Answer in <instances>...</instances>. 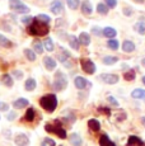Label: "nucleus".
I'll list each match as a JSON object with an SVG mask.
<instances>
[{
    "instance_id": "nucleus-1",
    "label": "nucleus",
    "mask_w": 145,
    "mask_h": 146,
    "mask_svg": "<svg viewBox=\"0 0 145 146\" xmlns=\"http://www.w3.org/2000/svg\"><path fill=\"white\" fill-rule=\"evenodd\" d=\"M49 32H50L49 24L42 23V22L37 21L36 18L29 26H27V33L31 36H40V37H42V36H46Z\"/></svg>"
},
{
    "instance_id": "nucleus-2",
    "label": "nucleus",
    "mask_w": 145,
    "mask_h": 146,
    "mask_svg": "<svg viewBox=\"0 0 145 146\" xmlns=\"http://www.w3.org/2000/svg\"><path fill=\"white\" fill-rule=\"evenodd\" d=\"M40 106L42 107L46 112L52 113V112L57 108V97L55 94L43 95V97H41V99H40Z\"/></svg>"
},
{
    "instance_id": "nucleus-3",
    "label": "nucleus",
    "mask_w": 145,
    "mask_h": 146,
    "mask_svg": "<svg viewBox=\"0 0 145 146\" xmlns=\"http://www.w3.org/2000/svg\"><path fill=\"white\" fill-rule=\"evenodd\" d=\"M45 130L50 133H55L57 137H60V139H63V140L68 137V133H66L65 128H63V126H61L60 119H55L52 123L45 125Z\"/></svg>"
},
{
    "instance_id": "nucleus-4",
    "label": "nucleus",
    "mask_w": 145,
    "mask_h": 146,
    "mask_svg": "<svg viewBox=\"0 0 145 146\" xmlns=\"http://www.w3.org/2000/svg\"><path fill=\"white\" fill-rule=\"evenodd\" d=\"M52 86H54V89L56 92H61V90H64V89H66V86H68V78H66V75L64 74L63 71H57L56 74H55V79H54Z\"/></svg>"
},
{
    "instance_id": "nucleus-5",
    "label": "nucleus",
    "mask_w": 145,
    "mask_h": 146,
    "mask_svg": "<svg viewBox=\"0 0 145 146\" xmlns=\"http://www.w3.org/2000/svg\"><path fill=\"white\" fill-rule=\"evenodd\" d=\"M9 8L12 10H14V12L21 13V14L29 13L28 5H26L24 3H22L21 0H9Z\"/></svg>"
},
{
    "instance_id": "nucleus-6",
    "label": "nucleus",
    "mask_w": 145,
    "mask_h": 146,
    "mask_svg": "<svg viewBox=\"0 0 145 146\" xmlns=\"http://www.w3.org/2000/svg\"><path fill=\"white\" fill-rule=\"evenodd\" d=\"M80 66H82V70L88 75H93L96 72L97 67H96V64L90 60V58H80Z\"/></svg>"
},
{
    "instance_id": "nucleus-7",
    "label": "nucleus",
    "mask_w": 145,
    "mask_h": 146,
    "mask_svg": "<svg viewBox=\"0 0 145 146\" xmlns=\"http://www.w3.org/2000/svg\"><path fill=\"white\" fill-rule=\"evenodd\" d=\"M99 79H101L103 83L110 84V85H113V84H117L120 80V76L117 74H101L99 75Z\"/></svg>"
},
{
    "instance_id": "nucleus-8",
    "label": "nucleus",
    "mask_w": 145,
    "mask_h": 146,
    "mask_svg": "<svg viewBox=\"0 0 145 146\" xmlns=\"http://www.w3.org/2000/svg\"><path fill=\"white\" fill-rule=\"evenodd\" d=\"M74 85L76 89H79V90H83V89H85L87 86H89L90 84H89V81L85 79V78L83 76H76L74 79Z\"/></svg>"
},
{
    "instance_id": "nucleus-9",
    "label": "nucleus",
    "mask_w": 145,
    "mask_h": 146,
    "mask_svg": "<svg viewBox=\"0 0 145 146\" xmlns=\"http://www.w3.org/2000/svg\"><path fill=\"white\" fill-rule=\"evenodd\" d=\"M14 142L17 146H28L29 145V139L27 135L24 133H18L14 137Z\"/></svg>"
},
{
    "instance_id": "nucleus-10",
    "label": "nucleus",
    "mask_w": 145,
    "mask_h": 146,
    "mask_svg": "<svg viewBox=\"0 0 145 146\" xmlns=\"http://www.w3.org/2000/svg\"><path fill=\"white\" fill-rule=\"evenodd\" d=\"M126 146H145V142L140 139V137L131 135V136H129V139H127Z\"/></svg>"
},
{
    "instance_id": "nucleus-11",
    "label": "nucleus",
    "mask_w": 145,
    "mask_h": 146,
    "mask_svg": "<svg viewBox=\"0 0 145 146\" xmlns=\"http://www.w3.org/2000/svg\"><path fill=\"white\" fill-rule=\"evenodd\" d=\"M50 10H51L54 14H61L64 12V5L61 1H59V0H55V1H52L51 4H50Z\"/></svg>"
},
{
    "instance_id": "nucleus-12",
    "label": "nucleus",
    "mask_w": 145,
    "mask_h": 146,
    "mask_svg": "<svg viewBox=\"0 0 145 146\" xmlns=\"http://www.w3.org/2000/svg\"><path fill=\"white\" fill-rule=\"evenodd\" d=\"M43 65L46 67L49 71H52V70L56 69V61H55V58L50 57V56H46V57H43Z\"/></svg>"
},
{
    "instance_id": "nucleus-13",
    "label": "nucleus",
    "mask_w": 145,
    "mask_h": 146,
    "mask_svg": "<svg viewBox=\"0 0 145 146\" xmlns=\"http://www.w3.org/2000/svg\"><path fill=\"white\" fill-rule=\"evenodd\" d=\"M135 48H136V46H135V43H134L132 41L125 40L124 42H122V51H124V52L131 53V52L135 51Z\"/></svg>"
},
{
    "instance_id": "nucleus-14",
    "label": "nucleus",
    "mask_w": 145,
    "mask_h": 146,
    "mask_svg": "<svg viewBox=\"0 0 145 146\" xmlns=\"http://www.w3.org/2000/svg\"><path fill=\"white\" fill-rule=\"evenodd\" d=\"M28 106H29V102L26 98H18V99H15L14 102H13V107H14L15 109H23Z\"/></svg>"
},
{
    "instance_id": "nucleus-15",
    "label": "nucleus",
    "mask_w": 145,
    "mask_h": 146,
    "mask_svg": "<svg viewBox=\"0 0 145 146\" xmlns=\"http://www.w3.org/2000/svg\"><path fill=\"white\" fill-rule=\"evenodd\" d=\"M80 9H82V13L84 14V15H90L92 12H93V7H92V4H90L89 0H84V1L82 3Z\"/></svg>"
},
{
    "instance_id": "nucleus-16",
    "label": "nucleus",
    "mask_w": 145,
    "mask_h": 146,
    "mask_svg": "<svg viewBox=\"0 0 145 146\" xmlns=\"http://www.w3.org/2000/svg\"><path fill=\"white\" fill-rule=\"evenodd\" d=\"M0 81H1V84H4L5 86H8V88H12V86L14 85V79H13V76L9 74H3L1 78H0Z\"/></svg>"
},
{
    "instance_id": "nucleus-17",
    "label": "nucleus",
    "mask_w": 145,
    "mask_h": 146,
    "mask_svg": "<svg viewBox=\"0 0 145 146\" xmlns=\"http://www.w3.org/2000/svg\"><path fill=\"white\" fill-rule=\"evenodd\" d=\"M69 141H70V144L72 146H82L83 145V140H82V137H80V135L75 133V132L69 136Z\"/></svg>"
},
{
    "instance_id": "nucleus-18",
    "label": "nucleus",
    "mask_w": 145,
    "mask_h": 146,
    "mask_svg": "<svg viewBox=\"0 0 145 146\" xmlns=\"http://www.w3.org/2000/svg\"><path fill=\"white\" fill-rule=\"evenodd\" d=\"M88 127H89V130L93 131V132H98V131L101 130V123H99L98 119L92 118L88 121Z\"/></svg>"
},
{
    "instance_id": "nucleus-19",
    "label": "nucleus",
    "mask_w": 145,
    "mask_h": 146,
    "mask_svg": "<svg viewBox=\"0 0 145 146\" xmlns=\"http://www.w3.org/2000/svg\"><path fill=\"white\" fill-rule=\"evenodd\" d=\"M36 86H37V81H36V79H33V78L27 79L26 83H24V89L27 92H33L36 89Z\"/></svg>"
},
{
    "instance_id": "nucleus-20",
    "label": "nucleus",
    "mask_w": 145,
    "mask_h": 146,
    "mask_svg": "<svg viewBox=\"0 0 145 146\" xmlns=\"http://www.w3.org/2000/svg\"><path fill=\"white\" fill-rule=\"evenodd\" d=\"M102 33H103V36H104V37L110 38V40H111V38H115L116 36H117L116 29H115V28H112V27H106V28H103Z\"/></svg>"
},
{
    "instance_id": "nucleus-21",
    "label": "nucleus",
    "mask_w": 145,
    "mask_h": 146,
    "mask_svg": "<svg viewBox=\"0 0 145 146\" xmlns=\"http://www.w3.org/2000/svg\"><path fill=\"white\" fill-rule=\"evenodd\" d=\"M35 117H36V111H35V108L29 107V108L26 111V114H24L23 119L27 121V122H33V121H35Z\"/></svg>"
},
{
    "instance_id": "nucleus-22",
    "label": "nucleus",
    "mask_w": 145,
    "mask_h": 146,
    "mask_svg": "<svg viewBox=\"0 0 145 146\" xmlns=\"http://www.w3.org/2000/svg\"><path fill=\"white\" fill-rule=\"evenodd\" d=\"M99 146H116V144L107 135H102V136L99 137Z\"/></svg>"
},
{
    "instance_id": "nucleus-23",
    "label": "nucleus",
    "mask_w": 145,
    "mask_h": 146,
    "mask_svg": "<svg viewBox=\"0 0 145 146\" xmlns=\"http://www.w3.org/2000/svg\"><path fill=\"white\" fill-rule=\"evenodd\" d=\"M78 38H79L80 44H83V46H89L90 44V36L87 32H82Z\"/></svg>"
},
{
    "instance_id": "nucleus-24",
    "label": "nucleus",
    "mask_w": 145,
    "mask_h": 146,
    "mask_svg": "<svg viewBox=\"0 0 145 146\" xmlns=\"http://www.w3.org/2000/svg\"><path fill=\"white\" fill-rule=\"evenodd\" d=\"M69 44H70V47L72 50L78 51V50H79V47H80L79 38L75 37V36H70V37H69Z\"/></svg>"
},
{
    "instance_id": "nucleus-25",
    "label": "nucleus",
    "mask_w": 145,
    "mask_h": 146,
    "mask_svg": "<svg viewBox=\"0 0 145 146\" xmlns=\"http://www.w3.org/2000/svg\"><path fill=\"white\" fill-rule=\"evenodd\" d=\"M131 97L134 98V99H144L145 98V90L144 89H134L132 92H131Z\"/></svg>"
},
{
    "instance_id": "nucleus-26",
    "label": "nucleus",
    "mask_w": 145,
    "mask_h": 146,
    "mask_svg": "<svg viewBox=\"0 0 145 146\" xmlns=\"http://www.w3.org/2000/svg\"><path fill=\"white\" fill-rule=\"evenodd\" d=\"M43 48L46 50V51H49V52L54 51V50H55V44H54V41H52V38L47 37L46 40H45V42H43Z\"/></svg>"
},
{
    "instance_id": "nucleus-27",
    "label": "nucleus",
    "mask_w": 145,
    "mask_h": 146,
    "mask_svg": "<svg viewBox=\"0 0 145 146\" xmlns=\"http://www.w3.org/2000/svg\"><path fill=\"white\" fill-rule=\"evenodd\" d=\"M135 78H136V72L134 69H130L124 72V79L126 81H132V80H135Z\"/></svg>"
},
{
    "instance_id": "nucleus-28",
    "label": "nucleus",
    "mask_w": 145,
    "mask_h": 146,
    "mask_svg": "<svg viewBox=\"0 0 145 146\" xmlns=\"http://www.w3.org/2000/svg\"><path fill=\"white\" fill-rule=\"evenodd\" d=\"M57 58H59V60H60L63 64H65L68 60H70V53L66 51V50L63 48V50H61V52L57 55Z\"/></svg>"
},
{
    "instance_id": "nucleus-29",
    "label": "nucleus",
    "mask_w": 145,
    "mask_h": 146,
    "mask_svg": "<svg viewBox=\"0 0 145 146\" xmlns=\"http://www.w3.org/2000/svg\"><path fill=\"white\" fill-rule=\"evenodd\" d=\"M117 61H118V57H116V56H104V57L102 58V62L104 64V65H113Z\"/></svg>"
},
{
    "instance_id": "nucleus-30",
    "label": "nucleus",
    "mask_w": 145,
    "mask_h": 146,
    "mask_svg": "<svg viewBox=\"0 0 145 146\" xmlns=\"http://www.w3.org/2000/svg\"><path fill=\"white\" fill-rule=\"evenodd\" d=\"M108 10H110V8H108L104 3H99V4L97 5V12L101 14V15H107Z\"/></svg>"
},
{
    "instance_id": "nucleus-31",
    "label": "nucleus",
    "mask_w": 145,
    "mask_h": 146,
    "mask_svg": "<svg viewBox=\"0 0 145 146\" xmlns=\"http://www.w3.org/2000/svg\"><path fill=\"white\" fill-rule=\"evenodd\" d=\"M107 46L110 50H113V51H116V50H118L120 47V42L116 40V38H111V40L107 41Z\"/></svg>"
},
{
    "instance_id": "nucleus-32",
    "label": "nucleus",
    "mask_w": 145,
    "mask_h": 146,
    "mask_svg": "<svg viewBox=\"0 0 145 146\" xmlns=\"http://www.w3.org/2000/svg\"><path fill=\"white\" fill-rule=\"evenodd\" d=\"M24 56H26V58L28 61H36V53L33 50H31V48H24Z\"/></svg>"
},
{
    "instance_id": "nucleus-33",
    "label": "nucleus",
    "mask_w": 145,
    "mask_h": 146,
    "mask_svg": "<svg viewBox=\"0 0 145 146\" xmlns=\"http://www.w3.org/2000/svg\"><path fill=\"white\" fill-rule=\"evenodd\" d=\"M134 29L138 33H140V35H145V22L144 21L138 22V23L134 26Z\"/></svg>"
},
{
    "instance_id": "nucleus-34",
    "label": "nucleus",
    "mask_w": 145,
    "mask_h": 146,
    "mask_svg": "<svg viewBox=\"0 0 145 146\" xmlns=\"http://www.w3.org/2000/svg\"><path fill=\"white\" fill-rule=\"evenodd\" d=\"M43 44L41 43L40 41H35L33 42V51L35 53H38V55H41V53H43Z\"/></svg>"
},
{
    "instance_id": "nucleus-35",
    "label": "nucleus",
    "mask_w": 145,
    "mask_h": 146,
    "mask_svg": "<svg viewBox=\"0 0 145 146\" xmlns=\"http://www.w3.org/2000/svg\"><path fill=\"white\" fill-rule=\"evenodd\" d=\"M36 19L40 21V22H42V23H46V24H49L50 22H51V18H50L47 14H38V15L36 17Z\"/></svg>"
},
{
    "instance_id": "nucleus-36",
    "label": "nucleus",
    "mask_w": 145,
    "mask_h": 146,
    "mask_svg": "<svg viewBox=\"0 0 145 146\" xmlns=\"http://www.w3.org/2000/svg\"><path fill=\"white\" fill-rule=\"evenodd\" d=\"M0 46H1V47H10V46H12V42L8 40L5 36L0 35Z\"/></svg>"
},
{
    "instance_id": "nucleus-37",
    "label": "nucleus",
    "mask_w": 145,
    "mask_h": 146,
    "mask_svg": "<svg viewBox=\"0 0 145 146\" xmlns=\"http://www.w3.org/2000/svg\"><path fill=\"white\" fill-rule=\"evenodd\" d=\"M41 146H56V142H55V140L50 139V137H46V139L42 140Z\"/></svg>"
},
{
    "instance_id": "nucleus-38",
    "label": "nucleus",
    "mask_w": 145,
    "mask_h": 146,
    "mask_svg": "<svg viewBox=\"0 0 145 146\" xmlns=\"http://www.w3.org/2000/svg\"><path fill=\"white\" fill-rule=\"evenodd\" d=\"M79 4H80L79 0H68V7L70 8L71 10L78 9V8H79Z\"/></svg>"
},
{
    "instance_id": "nucleus-39",
    "label": "nucleus",
    "mask_w": 145,
    "mask_h": 146,
    "mask_svg": "<svg viewBox=\"0 0 145 146\" xmlns=\"http://www.w3.org/2000/svg\"><path fill=\"white\" fill-rule=\"evenodd\" d=\"M126 113H125L124 111H118L116 113V121H118V122H121V121H124V119H126Z\"/></svg>"
},
{
    "instance_id": "nucleus-40",
    "label": "nucleus",
    "mask_w": 145,
    "mask_h": 146,
    "mask_svg": "<svg viewBox=\"0 0 145 146\" xmlns=\"http://www.w3.org/2000/svg\"><path fill=\"white\" fill-rule=\"evenodd\" d=\"M98 112L102 114H106V116L110 117L111 116V109L108 107H98Z\"/></svg>"
},
{
    "instance_id": "nucleus-41",
    "label": "nucleus",
    "mask_w": 145,
    "mask_h": 146,
    "mask_svg": "<svg viewBox=\"0 0 145 146\" xmlns=\"http://www.w3.org/2000/svg\"><path fill=\"white\" fill-rule=\"evenodd\" d=\"M33 21H35V17H31V15H26L22 18V22H23L24 24H27V26H29Z\"/></svg>"
},
{
    "instance_id": "nucleus-42",
    "label": "nucleus",
    "mask_w": 145,
    "mask_h": 146,
    "mask_svg": "<svg viewBox=\"0 0 145 146\" xmlns=\"http://www.w3.org/2000/svg\"><path fill=\"white\" fill-rule=\"evenodd\" d=\"M104 4L107 5L108 8H116V5H117V0H104Z\"/></svg>"
},
{
    "instance_id": "nucleus-43",
    "label": "nucleus",
    "mask_w": 145,
    "mask_h": 146,
    "mask_svg": "<svg viewBox=\"0 0 145 146\" xmlns=\"http://www.w3.org/2000/svg\"><path fill=\"white\" fill-rule=\"evenodd\" d=\"M12 75L15 79H22V78H23V71H21V70H14V71L12 72Z\"/></svg>"
},
{
    "instance_id": "nucleus-44",
    "label": "nucleus",
    "mask_w": 145,
    "mask_h": 146,
    "mask_svg": "<svg viewBox=\"0 0 145 146\" xmlns=\"http://www.w3.org/2000/svg\"><path fill=\"white\" fill-rule=\"evenodd\" d=\"M107 100H108V102H110L112 106L118 107V102H117V99H116L115 97H112V95H108V97H107Z\"/></svg>"
},
{
    "instance_id": "nucleus-45",
    "label": "nucleus",
    "mask_w": 145,
    "mask_h": 146,
    "mask_svg": "<svg viewBox=\"0 0 145 146\" xmlns=\"http://www.w3.org/2000/svg\"><path fill=\"white\" fill-rule=\"evenodd\" d=\"M92 33H93V35H96V36H98V37L103 36V33H102V31L99 29V27H93V28H92Z\"/></svg>"
},
{
    "instance_id": "nucleus-46",
    "label": "nucleus",
    "mask_w": 145,
    "mask_h": 146,
    "mask_svg": "<svg viewBox=\"0 0 145 146\" xmlns=\"http://www.w3.org/2000/svg\"><path fill=\"white\" fill-rule=\"evenodd\" d=\"M0 111L1 112L9 111V104H8V103H4V102H0Z\"/></svg>"
},
{
    "instance_id": "nucleus-47",
    "label": "nucleus",
    "mask_w": 145,
    "mask_h": 146,
    "mask_svg": "<svg viewBox=\"0 0 145 146\" xmlns=\"http://www.w3.org/2000/svg\"><path fill=\"white\" fill-rule=\"evenodd\" d=\"M17 118V113L15 112H9V113L7 114V119L8 121H14Z\"/></svg>"
},
{
    "instance_id": "nucleus-48",
    "label": "nucleus",
    "mask_w": 145,
    "mask_h": 146,
    "mask_svg": "<svg viewBox=\"0 0 145 146\" xmlns=\"http://www.w3.org/2000/svg\"><path fill=\"white\" fill-rule=\"evenodd\" d=\"M124 14H126V15H131V14H132V9H131V7H125Z\"/></svg>"
},
{
    "instance_id": "nucleus-49",
    "label": "nucleus",
    "mask_w": 145,
    "mask_h": 146,
    "mask_svg": "<svg viewBox=\"0 0 145 146\" xmlns=\"http://www.w3.org/2000/svg\"><path fill=\"white\" fill-rule=\"evenodd\" d=\"M140 121H141V123H143V126L145 127V116H143V117H141V118H140Z\"/></svg>"
},
{
    "instance_id": "nucleus-50",
    "label": "nucleus",
    "mask_w": 145,
    "mask_h": 146,
    "mask_svg": "<svg viewBox=\"0 0 145 146\" xmlns=\"http://www.w3.org/2000/svg\"><path fill=\"white\" fill-rule=\"evenodd\" d=\"M132 1H135V3H138V4H143V3L145 1V0H132Z\"/></svg>"
},
{
    "instance_id": "nucleus-51",
    "label": "nucleus",
    "mask_w": 145,
    "mask_h": 146,
    "mask_svg": "<svg viewBox=\"0 0 145 146\" xmlns=\"http://www.w3.org/2000/svg\"><path fill=\"white\" fill-rule=\"evenodd\" d=\"M141 65H143V66L145 67V57L143 58V60H141Z\"/></svg>"
},
{
    "instance_id": "nucleus-52",
    "label": "nucleus",
    "mask_w": 145,
    "mask_h": 146,
    "mask_svg": "<svg viewBox=\"0 0 145 146\" xmlns=\"http://www.w3.org/2000/svg\"><path fill=\"white\" fill-rule=\"evenodd\" d=\"M141 81H143V84H144V85H145V75H144V76H143V79H141Z\"/></svg>"
},
{
    "instance_id": "nucleus-53",
    "label": "nucleus",
    "mask_w": 145,
    "mask_h": 146,
    "mask_svg": "<svg viewBox=\"0 0 145 146\" xmlns=\"http://www.w3.org/2000/svg\"><path fill=\"white\" fill-rule=\"evenodd\" d=\"M144 100H145V98H144Z\"/></svg>"
},
{
    "instance_id": "nucleus-54",
    "label": "nucleus",
    "mask_w": 145,
    "mask_h": 146,
    "mask_svg": "<svg viewBox=\"0 0 145 146\" xmlns=\"http://www.w3.org/2000/svg\"><path fill=\"white\" fill-rule=\"evenodd\" d=\"M59 1H60V0H59Z\"/></svg>"
}]
</instances>
